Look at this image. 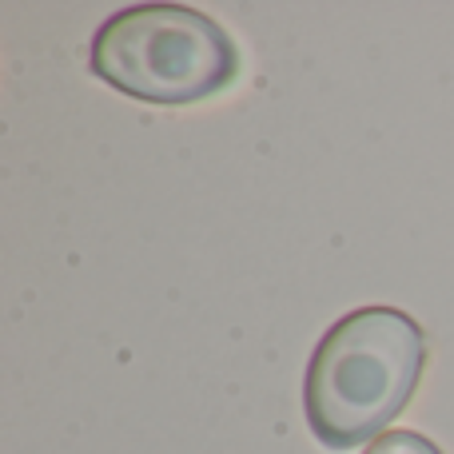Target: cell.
I'll return each instance as SVG.
<instances>
[{"label":"cell","mask_w":454,"mask_h":454,"mask_svg":"<svg viewBox=\"0 0 454 454\" xmlns=\"http://www.w3.org/2000/svg\"><path fill=\"white\" fill-rule=\"evenodd\" d=\"M427 367V335L407 311L371 303L319 339L303 383L311 434L327 450L375 442L407 411Z\"/></svg>","instance_id":"6da1fadb"},{"label":"cell","mask_w":454,"mask_h":454,"mask_svg":"<svg viewBox=\"0 0 454 454\" xmlns=\"http://www.w3.org/2000/svg\"><path fill=\"white\" fill-rule=\"evenodd\" d=\"M92 72L144 104H200L239 76V48L212 16L184 4H132L92 40Z\"/></svg>","instance_id":"7a4b0ae2"},{"label":"cell","mask_w":454,"mask_h":454,"mask_svg":"<svg viewBox=\"0 0 454 454\" xmlns=\"http://www.w3.org/2000/svg\"><path fill=\"white\" fill-rule=\"evenodd\" d=\"M363 454H442V450L419 431H387L383 439H375Z\"/></svg>","instance_id":"3957f363"}]
</instances>
